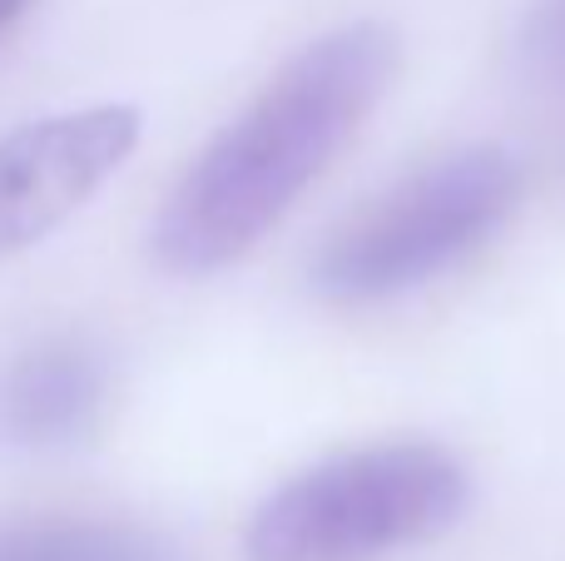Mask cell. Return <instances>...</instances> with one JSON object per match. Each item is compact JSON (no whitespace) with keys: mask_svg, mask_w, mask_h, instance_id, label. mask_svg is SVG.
Listing matches in <instances>:
<instances>
[{"mask_svg":"<svg viewBox=\"0 0 565 561\" xmlns=\"http://www.w3.org/2000/svg\"><path fill=\"white\" fill-rule=\"evenodd\" d=\"M0 561H184V552L135 522H6Z\"/></svg>","mask_w":565,"mask_h":561,"instance_id":"6","label":"cell"},{"mask_svg":"<svg viewBox=\"0 0 565 561\" xmlns=\"http://www.w3.org/2000/svg\"><path fill=\"white\" fill-rule=\"evenodd\" d=\"M521 189L526 174L511 149H451L348 219L312 258V288L338 308L417 294L511 224Z\"/></svg>","mask_w":565,"mask_h":561,"instance_id":"3","label":"cell"},{"mask_svg":"<svg viewBox=\"0 0 565 561\" xmlns=\"http://www.w3.org/2000/svg\"><path fill=\"white\" fill-rule=\"evenodd\" d=\"M109 368L89 343L55 338L0 378V437L15 447H70L95 433Z\"/></svg>","mask_w":565,"mask_h":561,"instance_id":"5","label":"cell"},{"mask_svg":"<svg viewBox=\"0 0 565 561\" xmlns=\"http://www.w3.org/2000/svg\"><path fill=\"white\" fill-rule=\"evenodd\" d=\"M30 6H35V0H0V30H10V25H15V20L25 15Z\"/></svg>","mask_w":565,"mask_h":561,"instance_id":"8","label":"cell"},{"mask_svg":"<svg viewBox=\"0 0 565 561\" xmlns=\"http://www.w3.org/2000/svg\"><path fill=\"white\" fill-rule=\"evenodd\" d=\"M135 105H89L0 135V258L60 229L139 145Z\"/></svg>","mask_w":565,"mask_h":561,"instance_id":"4","label":"cell"},{"mask_svg":"<svg viewBox=\"0 0 565 561\" xmlns=\"http://www.w3.org/2000/svg\"><path fill=\"white\" fill-rule=\"evenodd\" d=\"M392 75L397 40L377 20L308 40L169 189L149 234L154 258L184 278L238 264L358 139Z\"/></svg>","mask_w":565,"mask_h":561,"instance_id":"1","label":"cell"},{"mask_svg":"<svg viewBox=\"0 0 565 561\" xmlns=\"http://www.w3.org/2000/svg\"><path fill=\"white\" fill-rule=\"evenodd\" d=\"M516 60L541 85H565V0H531L516 30Z\"/></svg>","mask_w":565,"mask_h":561,"instance_id":"7","label":"cell"},{"mask_svg":"<svg viewBox=\"0 0 565 561\" xmlns=\"http://www.w3.org/2000/svg\"><path fill=\"white\" fill-rule=\"evenodd\" d=\"M471 473L437 443H372L288 477L244 532L248 561H387L467 517Z\"/></svg>","mask_w":565,"mask_h":561,"instance_id":"2","label":"cell"}]
</instances>
